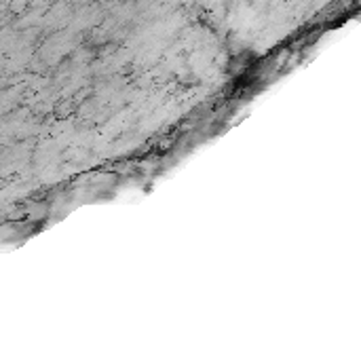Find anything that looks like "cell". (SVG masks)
Listing matches in <instances>:
<instances>
[]
</instances>
